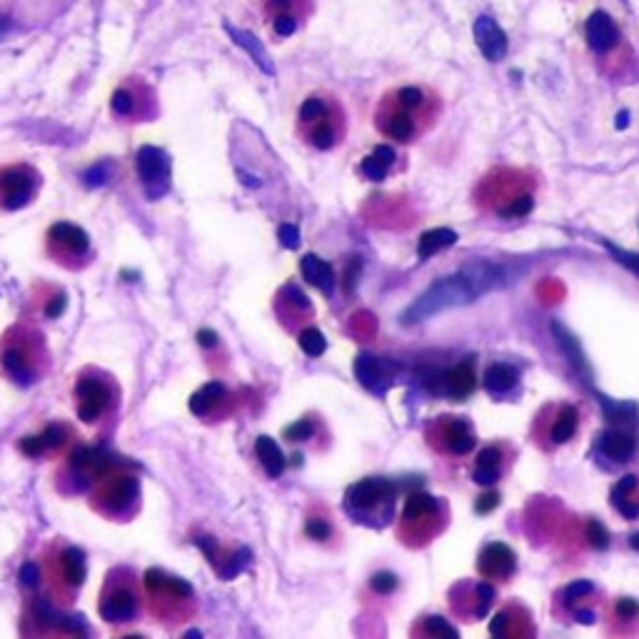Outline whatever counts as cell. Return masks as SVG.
Here are the masks:
<instances>
[{
	"label": "cell",
	"instance_id": "obj_1",
	"mask_svg": "<svg viewBox=\"0 0 639 639\" xmlns=\"http://www.w3.org/2000/svg\"><path fill=\"white\" fill-rule=\"evenodd\" d=\"M525 273L522 265L515 263H490V260H477V263L465 265V268L455 270V273L437 278L410 308L402 313L405 325H415L437 313L445 310L465 308V305L475 303L482 295L492 293L497 288H507L520 275Z\"/></svg>",
	"mask_w": 639,
	"mask_h": 639
},
{
	"label": "cell",
	"instance_id": "obj_2",
	"mask_svg": "<svg viewBox=\"0 0 639 639\" xmlns=\"http://www.w3.org/2000/svg\"><path fill=\"white\" fill-rule=\"evenodd\" d=\"M442 103L430 88L422 85H402L390 90L380 100L375 123L385 138L395 143H415L437 123Z\"/></svg>",
	"mask_w": 639,
	"mask_h": 639
},
{
	"label": "cell",
	"instance_id": "obj_3",
	"mask_svg": "<svg viewBox=\"0 0 639 639\" xmlns=\"http://www.w3.org/2000/svg\"><path fill=\"white\" fill-rule=\"evenodd\" d=\"M475 200L500 220L527 218L537 203V178L530 170L495 168L477 183Z\"/></svg>",
	"mask_w": 639,
	"mask_h": 639
},
{
	"label": "cell",
	"instance_id": "obj_4",
	"mask_svg": "<svg viewBox=\"0 0 639 639\" xmlns=\"http://www.w3.org/2000/svg\"><path fill=\"white\" fill-rule=\"evenodd\" d=\"M298 125L305 140L318 150H332L345 133L340 105L327 95H308L298 110Z\"/></svg>",
	"mask_w": 639,
	"mask_h": 639
},
{
	"label": "cell",
	"instance_id": "obj_5",
	"mask_svg": "<svg viewBox=\"0 0 639 639\" xmlns=\"http://www.w3.org/2000/svg\"><path fill=\"white\" fill-rule=\"evenodd\" d=\"M395 485L385 477H367L345 492V510L365 525H385L395 507Z\"/></svg>",
	"mask_w": 639,
	"mask_h": 639
},
{
	"label": "cell",
	"instance_id": "obj_6",
	"mask_svg": "<svg viewBox=\"0 0 639 639\" xmlns=\"http://www.w3.org/2000/svg\"><path fill=\"white\" fill-rule=\"evenodd\" d=\"M447 520L445 502L427 492H412L402 512V537L407 545H427L437 532H442Z\"/></svg>",
	"mask_w": 639,
	"mask_h": 639
},
{
	"label": "cell",
	"instance_id": "obj_7",
	"mask_svg": "<svg viewBox=\"0 0 639 639\" xmlns=\"http://www.w3.org/2000/svg\"><path fill=\"white\" fill-rule=\"evenodd\" d=\"M580 427V412L570 402H555V405L542 407V412L535 420V437L537 445L545 450L567 445L577 435Z\"/></svg>",
	"mask_w": 639,
	"mask_h": 639
},
{
	"label": "cell",
	"instance_id": "obj_8",
	"mask_svg": "<svg viewBox=\"0 0 639 639\" xmlns=\"http://www.w3.org/2000/svg\"><path fill=\"white\" fill-rule=\"evenodd\" d=\"M135 168H138V178L150 200H160L168 195L170 178H173V163H170V155L163 148H158V145H143L138 150V155H135Z\"/></svg>",
	"mask_w": 639,
	"mask_h": 639
},
{
	"label": "cell",
	"instance_id": "obj_9",
	"mask_svg": "<svg viewBox=\"0 0 639 639\" xmlns=\"http://www.w3.org/2000/svg\"><path fill=\"white\" fill-rule=\"evenodd\" d=\"M427 437H430V445L435 450L452 457L470 455L477 445L475 432H472V425L465 417H437Z\"/></svg>",
	"mask_w": 639,
	"mask_h": 639
},
{
	"label": "cell",
	"instance_id": "obj_10",
	"mask_svg": "<svg viewBox=\"0 0 639 639\" xmlns=\"http://www.w3.org/2000/svg\"><path fill=\"white\" fill-rule=\"evenodd\" d=\"M38 188V175L28 165H8L0 168V208L20 210L33 200Z\"/></svg>",
	"mask_w": 639,
	"mask_h": 639
},
{
	"label": "cell",
	"instance_id": "obj_11",
	"mask_svg": "<svg viewBox=\"0 0 639 639\" xmlns=\"http://www.w3.org/2000/svg\"><path fill=\"white\" fill-rule=\"evenodd\" d=\"M425 385L430 387L432 392H437V395L462 400V397L475 392L477 375L475 370H472L470 362H460V365L447 367V370H430L425 375Z\"/></svg>",
	"mask_w": 639,
	"mask_h": 639
},
{
	"label": "cell",
	"instance_id": "obj_12",
	"mask_svg": "<svg viewBox=\"0 0 639 639\" xmlns=\"http://www.w3.org/2000/svg\"><path fill=\"white\" fill-rule=\"evenodd\" d=\"M263 10L268 23L273 25V33L278 38H290L313 13V3L310 0H263Z\"/></svg>",
	"mask_w": 639,
	"mask_h": 639
},
{
	"label": "cell",
	"instance_id": "obj_13",
	"mask_svg": "<svg viewBox=\"0 0 639 639\" xmlns=\"http://www.w3.org/2000/svg\"><path fill=\"white\" fill-rule=\"evenodd\" d=\"M512 457H515V450H512L507 442H495V445H487L477 452L475 457V467H472V480L477 485L492 487L495 482H500L502 477L507 475L512 465Z\"/></svg>",
	"mask_w": 639,
	"mask_h": 639
},
{
	"label": "cell",
	"instance_id": "obj_14",
	"mask_svg": "<svg viewBox=\"0 0 639 639\" xmlns=\"http://www.w3.org/2000/svg\"><path fill=\"white\" fill-rule=\"evenodd\" d=\"M150 105H153V93L148 90V85L140 83L138 78H130L128 83L115 88L113 98H110V108L118 118L125 120H140L150 113Z\"/></svg>",
	"mask_w": 639,
	"mask_h": 639
},
{
	"label": "cell",
	"instance_id": "obj_15",
	"mask_svg": "<svg viewBox=\"0 0 639 639\" xmlns=\"http://www.w3.org/2000/svg\"><path fill=\"white\" fill-rule=\"evenodd\" d=\"M477 572L487 582H507L517 572V555L505 542H490L477 557Z\"/></svg>",
	"mask_w": 639,
	"mask_h": 639
},
{
	"label": "cell",
	"instance_id": "obj_16",
	"mask_svg": "<svg viewBox=\"0 0 639 639\" xmlns=\"http://www.w3.org/2000/svg\"><path fill=\"white\" fill-rule=\"evenodd\" d=\"M597 450H600V455L605 460L625 465V462H630L637 455L639 445L635 432L627 430L625 422H620V425H610L597 435Z\"/></svg>",
	"mask_w": 639,
	"mask_h": 639
},
{
	"label": "cell",
	"instance_id": "obj_17",
	"mask_svg": "<svg viewBox=\"0 0 639 639\" xmlns=\"http://www.w3.org/2000/svg\"><path fill=\"white\" fill-rule=\"evenodd\" d=\"M355 377L360 380L362 387H367L375 395H385L392 387V380H395V365L390 360H382V357L375 355H357L355 360Z\"/></svg>",
	"mask_w": 639,
	"mask_h": 639
},
{
	"label": "cell",
	"instance_id": "obj_18",
	"mask_svg": "<svg viewBox=\"0 0 639 639\" xmlns=\"http://www.w3.org/2000/svg\"><path fill=\"white\" fill-rule=\"evenodd\" d=\"M78 397V417L83 422H95L110 405V387L98 377H80L75 385Z\"/></svg>",
	"mask_w": 639,
	"mask_h": 639
},
{
	"label": "cell",
	"instance_id": "obj_19",
	"mask_svg": "<svg viewBox=\"0 0 639 639\" xmlns=\"http://www.w3.org/2000/svg\"><path fill=\"white\" fill-rule=\"evenodd\" d=\"M585 38H587V45H590L597 55H607L615 48H620L622 30L610 13L597 10V13H592L590 20H587Z\"/></svg>",
	"mask_w": 639,
	"mask_h": 639
},
{
	"label": "cell",
	"instance_id": "obj_20",
	"mask_svg": "<svg viewBox=\"0 0 639 639\" xmlns=\"http://www.w3.org/2000/svg\"><path fill=\"white\" fill-rule=\"evenodd\" d=\"M492 602H495V587H492L487 580H480V582H470V585H462L460 600H455L452 605H455L457 612H465L467 617L475 620V617L487 615Z\"/></svg>",
	"mask_w": 639,
	"mask_h": 639
},
{
	"label": "cell",
	"instance_id": "obj_21",
	"mask_svg": "<svg viewBox=\"0 0 639 639\" xmlns=\"http://www.w3.org/2000/svg\"><path fill=\"white\" fill-rule=\"evenodd\" d=\"M475 38H477V48L482 50L487 60H500L505 58L507 53V35L490 15H480L475 23Z\"/></svg>",
	"mask_w": 639,
	"mask_h": 639
},
{
	"label": "cell",
	"instance_id": "obj_22",
	"mask_svg": "<svg viewBox=\"0 0 639 639\" xmlns=\"http://www.w3.org/2000/svg\"><path fill=\"white\" fill-rule=\"evenodd\" d=\"M482 387L490 392L492 397H510L515 395L517 387H520V372L515 365H507V362H495L485 370L482 375Z\"/></svg>",
	"mask_w": 639,
	"mask_h": 639
},
{
	"label": "cell",
	"instance_id": "obj_23",
	"mask_svg": "<svg viewBox=\"0 0 639 639\" xmlns=\"http://www.w3.org/2000/svg\"><path fill=\"white\" fill-rule=\"evenodd\" d=\"M223 28H225V33L230 35V40H233L235 45H240V48H243L245 53L250 55V60H253V63L258 65V68L263 70L265 75H275V65H273V60L268 58V50H265L263 40L255 38L250 30L238 28V25H230L228 20L223 23Z\"/></svg>",
	"mask_w": 639,
	"mask_h": 639
},
{
	"label": "cell",
	"instance_id": "obj_24",
	"mask_svg": "<svg viewBox=\"0 0 639 639\" xmlns=\"http://www.w3.org/2000/svg\"><path fill=\"white\" fill-rule=\"evenodd\" d=\"M138 615V597L133 590H120L110 592L103 602H100V617L105 622H128Z\"/></svg>",
	"mask_w": 639,
	"mask_h": 639
},
{
	"label": "cell",
	"instance_id": "obj_25",
	"mask_svg": "<svg viewBox=\"0 0 639 639\" xmlns=\"http://www.w3.org/2000/svg\"><path fill=\"white\" fill-rule=\"evenodd\" d=\"M612 507L625 520H639V475H627L612 487Z\"/></svg>",
	"mask_w": 639,
	"mask_h": 639
},
{
	"label": "cell",
	"instance_id": "obj_26",
	"mask_svg": "<svg viewBox=\"0 0 639 639\" xmlns=\"http://www.w3.org/2000/svg\"><path fill=\"white\" fill-rule=\"evenodd\" d=\"M300 273H303L305 280H308L313 288H318L322 295H332V290H335V270H332L330 263L318 258V255H305V258L300 260Z\"/></svg>",
	"mask_w": 639,
	"mask_h": 639
},
{
	"label": "cell",
	"instance_id": "obj_27",
	"mask_svg": "<svg viewBox=\"0 0 639 639\" xmlns=\"http://www.w3.org/2000/svg\"><path fill=\"white\" fill-rule=\"evenodd\" d=\"M48 238L53 240V245H60L63 250H68L70 255H85L90 250V238L83 228L70 223H55L50 228Z\"/></svg>",
	"mask_w": 639,
	"mask_h": 639
},
{
	"label": "cell",
	"instance_id": "obj_28",
	"mask_svg": "<svg viewBox=\"0 0 639 639\" xmlns=\"http://www.w3.org/2000/svg\"><path fill=\"white\" fill-rule=\"evenodd\" d=\"M35 620H38L40 625L60 627V630L70 632V635H85V632H88V630H85L83 617L63 615V612H58L55 607H50L45 600L35 602Z\"/></svg>",
	"mask_w": 639,
	"mask_h": 639
},
{
	"label": "cell",
	"instance_id": "obj_29",
	"mask_svg": "<svg viewBox=\"0 0 639 639\" xmlns=\"http://www.w3.org/2000/svg\"><path fill=\"white\" fill-rule=\"evenodd\" d=\"M522 625H530V615H527L522 607L517 605H507L505 610L497 612V617L492 620L490 632L495 637H515V635H525Z\"/></svg>",
	"mask_w": 639,
	"mask_h": 639
},
{
	"label": "cell",
	"instance_id": "obj_30",
	"mask_svg": "<svg viewBox=\"0 0 639 639\" xmlns=\"http://www.w3.org/2000/svg\"><path fill=\"white\" fill-rule=\"evenodd\" d=\"M0 365H3L5 375H8L10 380L15 382V385L30 387L35 382L33 367H30L25 352L18 350V347H10V350H5L3 357H0Z\"/></svg>",
	"mask_w": 639,
	"mask_h": 639
},
{
	"label": "cell",
	"instance_id": "obj_31",
	"mask_svg": "<svg viewBox=\"0 0 639 639\" xmlns=\"http://www.w3.org/2000/svg\"><path fill=\"white\" fill-rule=\"evenodd\" d=\"M395 160H397V153L390 148V145H377V148L372 150V153L367 155L365 160H362L360 170L367 180H375V183H380V180L387 178V173L392 170Z\"/></svg>",
	"mask_w": 639,
	"mask_h": 639
},
{
	"label": "cell",
	"instance_id": "obj_32",
	"mask_svg": "<svg viewBox=\"0 0 639 639\" xmlns=\"http://www.w3.org/2000/svg\"><path fill=\"white\" fill-rule=\"evenodd\" d=\"M255 455H258L260 465L265 467V472H268L270 477H283L288 460H285L283 450H280V445L273 437H258V440H255Z\"/></svg>",
	"mask_w": 639,
	"mask_h": 639
},
{
	"label": "cell",
	"instance_id": "obj_33",
	"mask_svg": "<svg viewBox=\"0 0 639 639\" xmlns=\"http://www.w3.org/2000/svg\"><path fill=\"white\" fill-rule=\"evenodd\" d=\"M457 243V233L450 228H435L422 233L420 243H417V258L430 260L432 255L442 253V250L452 248Z\"/></svg>",
	"mask_w": 639,
	"mask_h": 639
},
{
	"label": "cell",
	"instance_id": "obj_34",
	"mask_svg": "<svg viewBox=\"0 0 639 639\" xmlns=\"http://www.w3.org/2000/svg\"><path fill=\"white\" fill-rule=\"evenodd\" d=\"M225 395H228V390H225L223 382H208V385H203L200 390H195L193 395H190V410L198 417L210 415V410H213L218 402H223Z\"/></svg>",
	"mask_w": 639,
	"mask_h": 639
},
{
	"label": "cell",
	"instance_id": "obj_35",
	"mask_svg": "<svg viewBox=\"0 0 639 639\" xmlns=\"http://www.w3.org/2000/svg\"><path fill=\"white\" fill-rule=\"evenodd\" d=\"M105 497H108L110 510H125V507H130V502L138 497V480H135V477H118V480L108 487Z\"/></svg>",
	"mask_w": 639,
	"mask_h": 639
},
{
	"label": "cell",
	"instance_id": "obj_36",
	"mask_svg": "<svg viewBox=\"0 0 639 639\" xmlns=\"http://www.w3.org/2000/svg\"><path fill=\"white\" fill-rule=\"evenodd\" d=\"M60 565H63V575L65 580L73 587H80L85 580V555L78 547H68L60 557Z\"/></svg>",
	"mask_w": 639,
	"mask_h": 639
},
{
	"label": "cell",
	"instance_id": "obj_37",
	"mask_svg": "<svg viewBox=\"0 0 639 639\" xmlns=\"http://www.w3.org/2000/svg\"><path fill=\"white\" fill-rule=\"evenodd\" d=\"M115 175V163L110 160H100V163L90 165L88 170L83 173V183L85 188L95 190V188H103V185L110 183V178Z\"/></svg>",
	"mask_w": 639,
	"mask_h": 639
},
{
	"label": "cell",
	"instance_id": "obj_38",
	"mask_svg": "<svg viewBox=\"0 0 639 639\" xmlns=\"http://www.w3.org/2000/svg\"><path fill=\"white\" fill-rule=\"evenodd\" d=\"M298 345L308 357H322L327 350V340L318 327H305L298 337Z\"/></svg>",
	"mask_w": 639,
	"mask_h": 639
},
{
	"label": "cell",
	"instance_id": "obj_39",
	"mask_svg": "<svg viewBox=\"0 0 639 639\" xmlns=\"http://www.w3.org/2000/svg\"><path fill=\"white\" fill-rule=\"evenodd\" d=\"M248 562H250V550L248 547H240V550L235 552L228 562H225V567H220L218 570L220 577H223V580H235V577L248 567Z\"/></svg>",
	"mask_w": 639,
	"mask_h": 639
},
{
	"label": "cell",
	"instance_id": "obj_40",
	"mask_svg": "<svg viewBox=\"0 0 639 639\" xmlns=\"http://www.w3.org/2000/svg\"><path fill=\"white\" fill-rule=\"evenodd\" d=\"M602 245L610 250V255L617 260V263L625 265L627 270H632V273H635L639 278V253H630V250H625V248H617V245L610 243V240H602Z\"/></svg>",
	"mask_w": 639,
	"mask_h": 639
},
{
	"label": "cell",
	"instance_id": "obj_41",
	"mask_svg": "<svg viewBox=\"0 0 639 639\" xmlns=\"http://www.w3.org/2000/svg\"><path fill=\"white\" fill-rule=\"evenodd\" d=\"M278 240H280V245H283V248H288V250H298L300 243H303L298 225H293V223L280 225V228H278Z\"/></svg>",
	"mask_w": 639,
	"mask_h": 639
},
{
	"label": "cell",
	"instance_id": "obj_42",
	"mask_svg": "<svg viewBox=\"0 0 639 639\" xmlns=\"http://www.w3.org/2000/svg\"><path fill=\"white\" fill-rule=\"evenodd\" d=\"M313 435H315V422L313 420H298L295 425H290L288 430H285V437H288V440H295V442L310 440Z\"/></svg>",
	"mask_w": 639,
	"mask_h": 639
},
{
	"label": "cell",
	"instance_id": "obj_43",
	"mask_svg": "<svg viewBox=\"0 0 639 639\" xmlns=\"http://www.w3.org/2000/svg\"><path fill=\"white\" fill-rule=\"evenodd\" d=\"M370 585L377 595H390L397 590V577L392 572H377V575H372Z\"/></svg>",
	"mask_w": 639,
	"mask_h": 639
},
{
	"label": "cell",
	"instance_id": "obj_44",
	"mask_svg": "<svg viewBox=\"0 0 639 639\" xmlns=\"http://www.w3.org/2000/svg\"><path fill=\"white\" fill-rule=\"evenodd\" d=\"M587 540H590L592 547H597V550H605L607 545H610V535H607L605 525H600V522H587Z\"/></svg>",
	"mask_w": 639,
	"mask_h": 639
},
{
	"label": "cell",
	"instance_id": "obj_45",
	"mask_svg": "<svg viewBox=\"0 0 639 639\" xmlns=\"http://www.w3.org/2000/svg\"><path fill=\"white\" fill-rule=\"evenodd\" d=\"M427 635H445V637H457V630L442 617H427L425 620Z\"/></svg>",
	"mask_w": 639,
	"mask_h": 639
},
{
	"label": "cell",
	"instance_id": "obj_46",
	"mask_svg": "<svg viewBox=\"0 0 639 639\" xmlns=\"http://www.w3.org/2000/svg\"><path fill=\"white\" fill-rule=\"evenodd\" d=\"M38 437H40V445H43V450L48 452L65 440V430L60 425H50V427H45L43 435H38Z\"/></svg>",
	"mask_w": 639,
	"mask_h": 639
},
{
	"label": "cell",
	"instance_id": "obj_47",
	"mask_svg": "<svg viewBox=\"0 0 639 639\" xmlns=\"http://www.w3.org/2000/svg\"><path fill=\"white\" fill-rule=\"evenodd\" d=\"M195 545L200 547V550H203V555L208 557V562H213L215 567L220 565V547H218V542L213 540V537H198V540H195Z\"/></svg>",
	"mask_w": 639,
	"mask_h": 639
},
{
	"label": "cell",
	"instance_id": "obj_48",
	"mask_svg": "<svg viewBox=\"0 0 639 639\" xmlns=\"http://www.w3.org/2000/svg\"><path fill=\"white\" fill-rule=\"evenodd\" d=\"M18 580H20V585H23V587H35V585H38V580H40L38 565H35V562H25V565L20 567V572H18Z\"/></svg>",
	"mask_w": 639,
	"mask_h": 639
},
{
	"label": "cell",
	"instance_id": "obj_49",
	"mask_svg": "<svg viewBox=\"0 0 639 639\" xmlns=\"http://www.w3.org/2000/svg\"><path fill=\"white\" fill-rule=\"evenodd\" d=\"M305 532H308L313 540H327V537H330V525L322 520H310L308 527H305Z\"/></svg>",
	"mask_w": 639,
	"mask_h": 639
},
{
	"label": "cell",
	"instance_id": "obj_50",
	"mask_svg": "<svg viewBox=\"0 0 639 639\" xmlns=\"http://www.w3.org/2000/svg\"><path fill=\"white\" fill-rule=\"evenodd\" d=\"M497 505H500V495H497V492H487L485 497H477L475 510L477 512H490V510H495Z\"/></svg>",
	"mask_w": 639,
	"mask_h": 639
},
{
	"label": "cell",
	"instance_id": "obj_51",
	"mask_svg": "<svg viewBox=\"0 0 639 639\" xmlns=\"http://www.w3.org/2000/svg\"><path fill=\"white\" fill-rule=\"evenodd\" d=\"M65 305H68V298H65L63 293H60L58 298H55L53 303H50L48 308H45V315H48V318H58V315L65 310Z\"/></svg>",
	"mask_w": 639,
	"mask_h": 639
},
{
	"label": "cell",
	"instance_id": "obj_52",
	"mask_svg": "<svg viewBox=\"0 0 639 639\" xmlns=\"http://www.w3.org/2000/svg\"><path fill=\"white\" fill-rule=\"evenodd\" d=\"M288 295H290V298H293V303H295V305H298V308H300V310H308V308H310V300H308V298H305V295H303V290H300V288H295V285H290V288H288Z\"/></svg>",
	"mask_w": 639,
	"mask_h": 639
},
{
	"label": "cell",
	"instance_id": "obj_53",
	"mask_svg": "<svg viewBox=\"0 0 639 639\" xmlns=\"http://www.w3.org/2000/svg\"><path fill=\"white\" fill-rule=\"evenodd\" d=\"M198 342L203 347H215V345H218V335H215L213 330H200L198 332Z\"/></svg>",
	"mask_w": 639,
	"mask_h": 639
},
{
	"label": "cell",
	"instance_id": "obj_54",
	"mask_svg": "<svg viewBox=\"0 0 639 639\" xmlns=\"http://www.w3.org/2000/svg\"><path fill=\"white\" fill-rule=\"evenodd\" d=\"M630 545L635 547V550H639V535H632V537H630Z\"/></svg>",
	"mask_w": 639,
	"mask_h": 639
}]
</instances>
